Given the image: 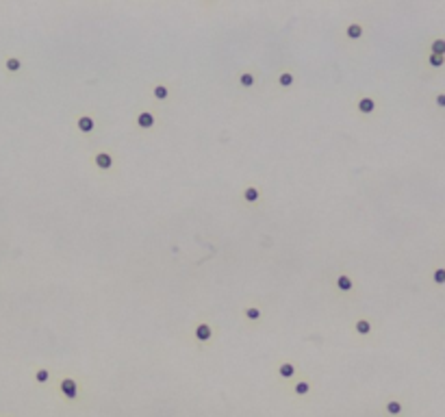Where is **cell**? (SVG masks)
<instances>
[{"instance_id": "1", "label": "cell", "mask_w": 445, "mask_h": 417, "mask_svg": "<svg viewBox=\"0 0 445 417\" xmlns=\"http://www.w3.org/2000/svg\"><path fill=\"white\" fill-rule=\"evenodd\" d=\"M59 393H61L63 400H68L70 404L79 402V398H81V385H79V380H76V378H72V376L59 378Z\"/></svg>"}, {"instance_id": "2", "label": "cell", "mask_w": 445, "mask_h": 417, "mask_svg": "<svg viewBox=\"0 0 445 417\" xmlns=\"http://www.w3.org/2000/svg\"><path fill=\"white\" fill-rule=\"evenodd\" d=\"M157 122H159L157 113L150 111V109H141V111L135 115V126L141 130H152L157 126Z\"/></svg>"}, {"instance_id": "3", "label": "cell", "mask_w": 445, "mask_h": 417, "mask_svg": "<svg viewBox=\"0 0 445 417\" xmlns=\"http://www.w3.org/2000/svg\"><path fill=\"white\" fill-rule=\"evenodd\" d=\"M93 166H96L100 172H111L115 167V155L109 150H98L93 155Z\"/></svg>"}, {"instance_id": "4", "label": "cell", "mask_w": 445, "mask_h": 417, "mask_svg": "<svg viewBox=\"0 0 445 417\" xmlns=\"http://www.w3.org/2000/svg\"><path fill=\"white\" fill-rule=\"evenodd\" d=\"M276 376L280 380L293 382L295 376H298V365L291 363V361H280V363H276Z\"/></svg>"}, {"instance_id": "5", "label": "cell", "mask_w": 445, "mask_h": 417, "mask_svg": "<svg viewBox=\"0 0 445 417\" xmlns=\"http://www.w3.org/2000/svg\"><path fill=\"white\" fill-rule=\"evenodd\" d=\"M311 391H313V382L309 380V378H295L289 387V393L293 398H306Z\"/></svg>"}, {"instance_id": "6", "label": "cell", "mask_w": 445, "mask_h": 417, "mask_svg": "<svg viewBox=\"0 0 445 417\" xmlns=\"http://www.w3.org/2000/svg\"><path fill=\"white\" fill-rule=\"evenodd\" d=\"M356 111H359L361 115H371L378 111V100L373 96H361L359 100H356Z\"/></svg>"}, {"instance_id": "7", "label": "cell", "mask_w": 445, "mask_h": 417, "mask_svg": "<svg viewBox=\"0 0 445 417\" xmlns=\"http://www.w3.org/2000/svg\"><path fill=\"white\" fill-rule=\"evenodd\" d=\"M194 337L200 343H208L213 339V326L208 322H198L196 328H194Z\"/></svg>"}, {"instance_id": "8", "label": "cell", "mask_w": 445, "mask_h": 417, "mask_svg": "<svg viewBox=\"0 0 445 417\" xmlns=\"http://www.w3.org/2000/svg\"><path fill=\"white\" fill-rule=\"evenodd\" d=\"M76 128H79L83 135H91L93 130H96V120H93L91 115H87V113L76 115Z\"/></svg>"}, {"instance_id": "9", "label": "cell", "mask_w": 445, "mask_h": 417, "mask_svg": "<svg viewBox=\"0 0 445 417\" xmlns=\"http://www.w3.org/2000/svg\"><path fill=\"white\" fill-rule=\"evenodd\" d=\"M237 83L239 87H243V89H252V87L256 85V72L254 70H239L237 72Z\"/></svg>"}, {"instance_id": "10", "label": "cell", "mask_w": 445, "mask_h": 417, "mask_svg": "<svg viewBox=\"0 0 445 417\" xmlns=\"http://www.w3.org/2000/svg\"><path fill=\"white\" fill-rule=\"evenodd\" d=\"M343 35H345V40H350V42H359V40H363V35H365V26H363L361 22H350V24L345 26Z\"/></svg>"}, {"instance_id": "11", "label": "cell", "mask_w": 445, "mask_h": 417, "mask_svg": "<svg viewBox=\"0 0 445 417\" xmlns=\"http://www.w3.org/2000/svg\"><path fill=\"white\" fill-rule=\"evenodd\" d=\"M150 94H152V98H155L157 102H167L169 96H172V89H169L167 83H157V85H152Z\"/></svg>"}, {"instance_id": "12", "label": "cell", "mask_w": 445, "mask_h": 417, "mask_svg": "<svg viewBox=\"0 0 445 417\" xmlns=\"http://www.w3.org/2000/svg\"><path fill=\"white\" fill-rule=\"evenodd\" d=\"M276 83H278L280 89H291V87L295 85V74H293V70H280Z\"/></svg>"}, {"instance_id": "13", "label": "cell", "mask_w": 445, "mask_h": 417, "mask_svg": "<svg viewBox=\"0 0 445 417\" xmlns=\"http://www.w3.org/2000/svg\"><path fill=\"white\" fill-rule=\"evenodd\" d=\"M384 413H387L389 417H400L404 413V402L400 398L387 400V404H384Z\"/></svg>"}, {"instance_id": "14", "label": "cell", "mask_w": 445, "mask_h": 417, "mask_svg": "<svg viewBox=\"0 0 445 417\" xmlns=\"http://www.w3.org/2000/svg\"><path fill=\"white\" fill-rule=\"evenodd\" d=\"M2 68L7 74H18V72H22V59L15 57V54H9V57H4Z\"/></svg>"}, {"instance_id": "15", "label": "cell", "mask_w": 445, "mask_h": 417, "mask_svg": "<svg viewBox=\"0 0 445 417\" xmlns=\"http://www.w3.org/2000/svg\"><path fill=\"white\" fill-rule=\"evenodd\" d=\"M241 198H243V202H248V205H256V202L261 200V189L256 187V185H248V187L241 191Z\"/></svg>"}, {"instance_id": "16", "label": "cell", "mask_w": 445, "mask_h": 417, "mask_svg": "<svg viewBox=\"0 0 445 417\" xmlns=\"http://www.w3.org/2000/svg\"><path fill=\"white\" fill-rule=\"evenodd\" d=\"M371 331H373V326L367 317H359V320L354 322V333L359 334V337H369Z\"/></svg>"}, {"instance_id": "17", "label": "cell", "mask_w": 445, "mask_h": 417, "mask_svg": "<svg viewBox=\"0 0 445 417\" xmlns=\"http://www.w3.org/2000/svg\"><path fill=\"white\" fill-rule=\"evenodd\" d=\"M337 289L341 293H352L354 292V281L350 274H339L337 276Z\"/></svg>"}, {"instance_id": "18", "label": "cell", "mask_w": 445, "mask_h": 417, "mask_svg": "<svg viewBox=\"0 0 445 417\" xmlns=\"http://www.w3.org/2000/svg\"><path fill=\"white\" fill-rule=\"evenodd\" d=\"M50 378H52V374H50V370H48V367H37V370L33 372V380H35L40 387L48 385V382H50Z\"/></svg>"}, {"instance_id": "19", "label": "cell", "mask_w": 445, "mask_h": 417, "mask_svg": "<svg viewBox=\"0 0 445 417\" xmlns=\"http://www.w3.org/2000/svg\"><path fill=\"white\" fill-rule=\"evenodd\" d=\"M428 52L445 57V37H435V40L430 42V46H428Z\"/></svg>"}, {"instance_id": "20", "label": "cell", "mask_w": 445, "mask_h": 417, "mask_svg": "<svg viewBox=\"0 0 445 417\" xmlns=\"http://www.w3.org/2000/svg\"><path fill=\"white\" fill-rule=\"evenodd\" d=\"M426 65H428V68H432V70H441V68H445V57H441V54H430V52H428Z\"/></svg>"}, {"instance_id": "21", "label": "cell", "mask_w": 445, "mask_h": 417, "mask_svg": "<svg viewBox=\"0 0 445 417\" xmlns=\"http://www.w3.org/2000/svg\"><path fill=\"white\" fill-rule=\"evenodd\" d=\"M243 315H245V320H250V322H259L263 317V311L259 309V306H245Z\"/></svg>"}, {"instance_id": "22", "label": "cell", "mask_w": 445, "mask_h": 417, "mask_svg": "<svg viewBox=\"0 0 445 417\" xmlns=\"http://www.w3.org/2000/svg\"><path fill=\"white\" fill-rule=\"evenodd\" d=\"M432 283L435 285H445V267H437L432 272Z\"/></svg>"}, {"instance_id": "23", "label": "cell", "mask_w": 445, "mask_h": 417, "mask_svg": "<svg viewBox=\"0 0 445 417\" xmlns=\"http://www.w3.org/2000/svg\"><path fill=\"white\" fill-rule=\"evenodd\" d=\"M435 104L439 109H445V91H439V94L435 96Z\"/></svg>"}, {"instance_id": "24", "label": "cell", "mask_w": 445, "mask_h": 417, "mask_svg": "<svg viewBox=\"0 0 445 417\" xmlns=\"http://www.w3.org/2000/svg\"><path fill=\"white\" fill-rule=\"evenodd\" d=\"M4 417H9V415H4Z\"/></svg>"}]
</instances>
